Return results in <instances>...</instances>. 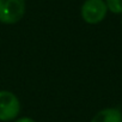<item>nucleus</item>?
<instances>
[{"label":"nucleus","instance_id":"39448f33","mask_svg":"<svg viewBox=\"0 0 122 122\" xmlns=\"http://www.w3.org/2000/svg\"><path fill=\"white\" fill-rule=\"evenodd\" d=\"M108 11L114 15H122V0H105Z\"/></svg>","mask_w":122,"mask_h":122},{"label":"nucleus","instance_id":"f257e3e1","mask_svg":"<svg viewBox=\"0 0 122 122\" xmlns=\"http://www.w3.org/2000/svg\"><path fill=\"white\" fill-rule=\"evenodd\" d=\"M25 10V0H0V23H18L24 17Z\"/></svg>","mask_w":122,"mask_h":122},{"label":"nucleus","instance_id":"423d86ee","mask_svg":"<svg viewBox=\"0 0 122 122\" xmlns=\"http://www.w3.org/2000/svg\"><path fill=\"white\" fill-rule=\"evenodd\" d=\"M15 122H36V121L32 120L31 117H19V118H17Z\"/></svg>","mask_w":122,"mask_h":122},{"label":"nucleus","instance_id":"f03ea898","mask_svg":"<svg viewBox=\"0 0 122 122\" xmlns=\"http://www.w3.org/2000/svg\"><path fill=\"white\" fill-rule=\"evenodd\" d=\"M20 111V102L18 97L6 90L0 91V121L9 122L16 120Z\"/></svg>","mask_w":122,"mask_h":122},{"label":"nucleus","instance_id":"7ed1b4c3","mask_svg":"<svg viewBox=\"0 0 122 122\" xmlns=\"http://www.w3.org/2000/svg\"><path fill=\"white\" fill-rule=\"evenodd\" d=\"M81 18L87 24H98L107 17L108 9L104 0H85L81 5Z\"/></svg>","mask_w":122,"mask_h":122},{"label":"nucleus","instance_id":"0eeeda50","mask_svg":"<svg viewBox=\"0 0 122 122\" xmlns=\"http://www.w3.org/2000/svg\"><path fill=\"white\" fill-rule=\"evenodd\" d=\"M121 23H122V18H121Z\"/></svg>","mask_w":122,"mask_h":122},{"label":"nucleus","instance_id":"20e7f679","mask_svg":"<svg viewBox=\"0 0 122 122\" xmlns=\"http://www.w3.org/2000/svg\"><path fill=\"white\" fill-rule=\"evenodd\" d=\"M91 122H122V112L117 108H105L99 110Z\"/></svg>","mask_w":122,"mask_h":122}]
</instances>
